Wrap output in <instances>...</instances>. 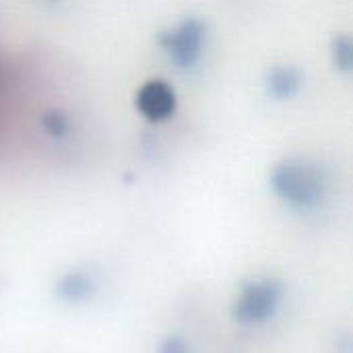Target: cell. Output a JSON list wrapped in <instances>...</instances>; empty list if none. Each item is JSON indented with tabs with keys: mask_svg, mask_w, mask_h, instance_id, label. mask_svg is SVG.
I'll use <instances>...</instances> for the list:
<instances>
[{
	"mask_svg": "<svg viewBox=\"0 0 353 353\" xmlns=\"http://www.w3.org/2000/svg\"><path fill=\"white\" fill-rule=\"evenodd\" d=\"M165 54L184 70L192 68L201 60L205 41V23L196 17H188L174 29L161 31L157 37Z\"/></svg>",
	"mask_w": 353,
	"mask_h": 353,
	"instance_id": "3957f363",
	"label": "cell"
},
{
	"mask_svg": "<svg viewBox=\"0 0 353 353\" xmlns=\"http://www.w3.org/2000/svg\"><path fill=\"white\" fill-rule=\"evenodd\" d=\"M178 105L176 91L170 83L155 79L141 87L137 93V110L151 122H163L174 116Z\"/></svg>",
	"mask_w": 353,
	"mask_h": 353,
	"instance_id": "277c9868",
	"label": "cell"
},
{
	"mask_svg": "<svg viewBox=\"0 0 353 353\" xmlns=\"http://www.w3.org/2000/svg\"><path fill=\"white\" fill-rule=\"evenodd\" d=\"M269 93L277 99H290L302 89V74L292 66H273L267 72Z\"/></svg>",
	"mask_w": 353,
	"mask_h": 353,
	"instance_id": "8992f818",
	"label": "cell"
},
{
	"mask_svg": "<svg viewBox=\"0 0 353 353\" xmlns=\"http://www.w3.org/2000/svg\"><path fill=\"white\" fill-rule=\"evenodd\" d=\"M157 353H190V350H188V345H186V341H184L182 337L172 335V337H168V339L159 345Z\"/></svg>",
	"mask_w": 353,
	"mask_h": 353,
	"instance_id": "9c48e42d",
	"label": "cell"
},
{
	"mask_svg": "<svg viewBox=\"0 0 353 353\" xmlns=\"http://www.w3.org/2000/svg\"><path fill=\"white\" fill-rule=\"evenodd\" d=\"M283 300V285L277 279L248 283L234 302V319L240 325H261L271 321Z\"/></svg>",
	"mask_w": 353,
	"mask_h": 353,
	"instance_id": "7a4b0ae2",
	"label": "cell"
},
{
	"mask_svg": "<svg viewBox=\"0 0 353 353\" xmlns=\"http://www.w3.org/2000/svg\"><path fill=\"white\" fill-rule=\"evenodd\" d=\"M41 126H43V130H46L50 137L60 139V137H64L66 130H68V120H66V116H64L60 110H48V112H43V116H41Z\"/></svg>",
	"mask_w": 353,
	"mask_h": 353,
	"instance_id": "ba28073f",
	"label": "cell"
},
{
	"mask_svg": "<svg viewBox=\"0 0 353 353\" xmlns=\"http://www.w3.org/2000/svg\"><path fill=\"white\" fill-rule=\"evenodd\" d=\"M333 62L343 72H350L352 70L353 43L347 35H337L333 39Z\"/></svg>",
	"mask_w": 353,
	"mask_h": 353,
	"instance_id": "52a82bcc",
	"label": "cell"
},
{
	"mask_svg": "<svg viewBox=\"0 0 353 353\" xmlns=\"http://www.w3.org/2000/svg\"><path fill=\"white\" fill-rule=\"evenodd\" d=\"M273 192L294 209H316L327 196V176L310 161L288 159L271 174Z\"/></svg>",
	"mask_w": 353,
	"mask_h": 353,
	"instance_id": "6da1fadb",
	"label": "cell"
},
{
	"mask_svg": "<svg viewBox=\"0 0 353 353\" xmlns=\"http://www.w3.org/2000/svg\"><path fill=\"white\" fill-rule=\"evenodd\" d=\"M95 281L91 275H87L85 271H68L64 273L58 283H56V296L62 302L68 304H81L93 298L95 294Z\"/></svg>",
	"mask_w": 353,
	"mask_h": 353,
	"instance_id": "5b68a950",
	"label": "cell"
}]
</instances>
